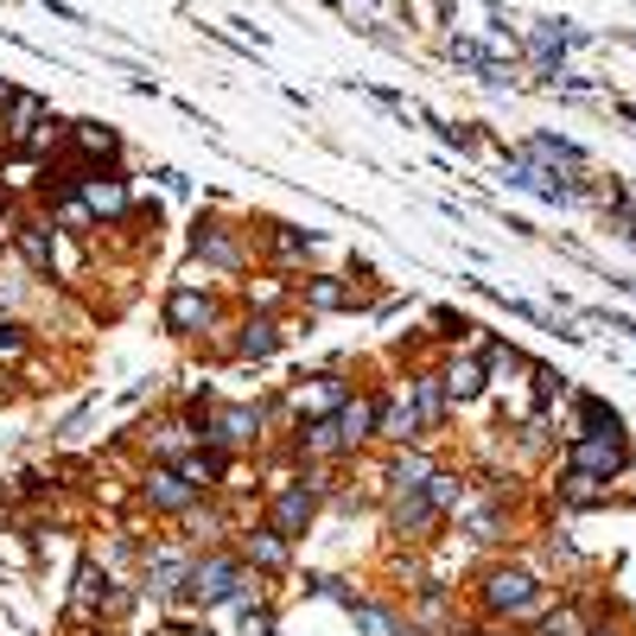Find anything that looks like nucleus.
<instances>
[{
  "mask_svg": "<svg viewBox=\"0 0 636 636\" xmlns=\"http://www.w3.org/2000/svg\"><path fill=\"white\" fill-rule=\"evenodd\" d=\"M185 566L191 561H179V554H153V561H147V592H153V599H179Z\"/></svg>",
  "mask_w": 636,
  "mask_h": 636,
  "instance_id": "27",
  "label": "nucleus"
},
{
  "mask_svg": "<svg viewBox=\"0 0 636 636\" xmlns=\"http://www.w3.org/2000/svg\"><path fill=\"white\" fill-rule=\"evenodd\" d=\"M7 96H13V83H0V109H7Z\"/></svg>",
  "mask_w": 636,
  "mask_h": 636,
  "instance_id": "35",
  "label": "nucleus"
},
{
  "mask_svg": "<svg viewBox=\"0 0 636 636\" xmlns=\"http://www.w3.org/2000/svg\"><path fill=\"white\" fill-rule=\"evenodd\" d=\"M280 319H267V312H249V325L236 332V363H267L274 350H280Z\"/></svg>",
  "mask_w": 636,
  "mask_h": 636,
  "instance_id": "18",
  "label": "nucleus"
},
{
  "mask_svg": "<svg viewBox=\"0 0 636 636\" xmlns=\"http://www.w3.org/2000/svg\"><path fill=\"white\" fill-rule=\"evenodd\" d=\"M586 636H631V631H624L617 617H592V631H586Z\"/></svg>",
  "mask_w": 636,
  "mask_h": 636,
  "instance_id": "34",
  "label": "nucleus"
},
{
  "mask_svg": "<svg viewBox=\"0 0 636 636\" xmlns=\"http://www.w3.org/2000/svg\"><path fill=\"white\" fill-rule=\"evenodd\" d=\"M51 229H64V236H83V229H96V217L83 211V197H76V191H58V197H51Z\"/></svg>",
  "mask_w": 636,
  "mask_h": 636,
  "instance_id": "30",
  "label": "nucleus"
},
{
  "mask_svg": "<svg viewBox=\"0 0 636 636\" xmlns=\"http://www.w3.org/2000/svg\"><path fill=\"white\" fill-rule=\"evenodd\" d=\"M350 624L363 636H401V617L388 611V604H375V599H357L350 604Z\"/></svg>",
  "mask_w": 636,
  "mask_h": 636,
  "instance_id": "29",
  "label": "nucleus"
},
{
  "mask_svg": "<svg viewBox=\"0 0 636 636\" xmlns=\"http://www.w3.org/2000/svg\"><path fill=\"white\" fill-rule=\"evenodd\" d=\"M509 185L535 191V197H548V204H573V197H579V191L566 185V179H554V172H541V166H535V159H523V153L509 159Z\"/></svg>",
  "mask_w": 636,
  "mask_h": 636,
  "instance_id": "21",
  "label": "nucleus"
},
{
  "mask_svg": "<svg viewBox=\"0 0 636 636\" xmlns=\"http://www.w3.org/2000/svg\"><path fill=\"white\" fill-rule=\"evenodd\" d=\"M141 503L159 509V516H191V509H197V490H191L172 465H147V471H141Z\"/></svg>",
  "mask_w": 636,
  "mask_h": 636,
  "instance_id": "9",
  "label": "nucleus"
},
{
  "mask_svg": "<svg viewBox=\"0 0 636 636\" xmlns=\"http://www.w3.org/2000/svg\"><path fill=\"white\" fill-rule=\"evenodd\" d=\"M7 242H13V255L33 267V274H45V280L58 274V229H51V217H20Z\"/></svg>",
  "mask_w": 636,
  "mask_h": 636,
  "instance_id": "8",
  "label": "nucleus"
},
{
  "mask_svg": "<svg viewBox=\"0 0 636 636\" xmlns=\"http://www.w3.org/2000/svg\"><path fill=\"white\" fill-rule=\"evenodd\" d=\"M401 395H408V408L420 413V427H427V433H440V427H446L452 401H446V388H440V370H413Z\"/></svg>",
  "mask_w": 636,
  "mask_h": 636,
  "instance_id": "14",
  "label": "nucleus"
},
{
  "mask_svg": "<svg viewBox=\"0 0 636 636\" xmlns=\"http://www.w3.org/2000/svg\"><path fill=\"white\" fill-rule=\"evenodd\" d=\"M478 604H484V617L523 624V617H541V611H548V586H541V573H528V566H490L484 586H478Z\"/></svg>",
  "mask_w": 636,
  "mask_h": 636,
  "instance_id": "1",
  "label": "nucleus"
},
{
  "mask_svg": "<svg viewBox=\"0 0 636 636\" xmlns=\"http://www.w3.org/2000/svg\"><path fill=\"white\" fill-rule=\"evenodd\" d=\"M242 636H274V611H249V617H242Z\"/></svg>",
  "mask_w": 636,
  "mask_h": 636,
  "instance_id": "33",
  "label": "nucleus"
},
{
  "mask_svg": "<svg viewBox=\"0 0 636 636\" xmlns=\"http://www.w3.org/2000/svg\"><path fill=\"white\" fill-rule=\"evenodd\" d=\"M159 319H166V332H172V337L217 332V300H211V287H197V280H185V287H172V293H166V305H159Z\"/></svg>",
  "mask_w": 636,
  "mask_h": 636,
  "instance_id": "5",
  "label": "nucleus"
},
{
  "mask_svg": "<svg viewBox=\"0 0 636 636\" xmlns=\"http://www.w3.org/2000/svg\"><path fill=\"white\" fill-rule=\"evenodd\" d=\"M312 516H319V490H305L300 478H287V484L274 490V503H267V528H274L287 548L312 528Z\"/></svg>",
  "mask_w": 636,
  "mask_h": 636,
  "instance_id": "6",
  "label": "nucleus"
},
{
  "mask_svg": "<svg viewBox=\"0 0 636 636\" xmlns=\"http://www.w3.org/2000/svg\"><path fill=\"white\" fill-rule=\"evenodd\" d=\"M344 395H350V388H344V375H300V382H293V388H287V413H293V420H332L337 408H344Z\"/></svg>",
  "mask_w": 636,
  "mask_h": 636,
  "instance_id": "7",
  "label": "nucleus"
},
{
  "mask_svg": "<svg viewBox=\"0 0 636 636\" xmlns=\"http://www.w3.org/2000/svg\"><path fill=\"white\" fill-rule=\"evenodd\" d=\"M586 631H592L586 604H554V611H541V631L535 636H586Z\"/></svg>",
  "mask_w": 636,
  "mask_h": 636,
  "instance_id": "28",
  "label": "nucleus"
},
{
  "mask_svg": "<svg viewBox=\"0 0 636 636\" xmlns=\"http://www.w3.org/2000/svg\"><path fill=\"white\" fill-rule=\"evenodd\" d=\"M446 51H452V64H465V71H478L490 83V89H503V83H509V76H503V64H496V58H490L484 45H478V38H446Z\"/></svg>",
  "mask_w": 636,
  "mask_h": 636,
  "instance_id": "25",
  "label": "nucleus"
},
{
  "mask_svg": "<svg viewBox=\"0 0 636 636\" xmlns=\"http://www.w3.org/2000/svg\"><path fill=\"white\" fill-rule=\"evenodd\" d=\"M45 96H26V89H13V96H7V109H0V147L7 153H20L26 147V141H33L38 128H45Z\"/></svg>",
  "mask_w": 636,
  "mask_h": 636,
  "instance_id": "11",
  "label": "nucleus"
},
{
  "mask_svg": "<svg viewBox=\"0 0 636 636\" xmlns=\"http://www.w3.org/2000/svg\"><path fill=\"white\" fill-rule=\"evenodd\" d=\"M523 159H535V166H541V172H554V179H561V166H566V172H573V185L586 179V153L573 147V141H554V134H535V141L523 147Z\"/></svg>",
  "mask_w": 636,
  "mask_h": 636,
  "instance_id": "17",
  "label": "nucleus"
},
{
  "mask_svg": "<svg viewBox=\"0 0 636 636\" xmlns=\"http://www.w3.org/2000/svg\"><path fill=\"white\" fill-rule=\"evenodd\" d=\"M433 471H440V465H433V452L401 446V452H395V465H388V490H395V496H413V490H427Z\"/></svg>",
  "mask_w": 636,
  "mask_h": 636,
  "instance_id": "22",
  "label": "nucleus"
},
{
  "mask_svg": "<svg viewBox=\"0 0 636 636\" xmlns=\"http://www.w3.org/2000/svg\"><path fill=\"white\" fill-rule=\"evenodd\" d=\"M319 242L312 236H300V229H287V224H274V255H280V267H305V255H312Z\"/></svg>",
  "mask_w": 636,
  "mask_h": 636,
  "instance_id": "31",
  "label": "nucleus"
},
{
  "mask_svg": "<svg viewBox=\"0 0 636 636\" xmlns=\"http://www.w3.org/2000/svg\"><path fill=\"white\" fill-rule=\"evenodd\" d=\"M191 255H197V262H211V267H224V274H236V267L249 262V255H242V242H236L224 224H204V217H197V229H191Z\"/></svg>",
  "mask_w": 636,
  "mask_h": 636,
  "instance_id": "15",
  "label": "nucleus"
},
{
  "mask_svg": "<svg viewBox=\"0 0 636 636\" xmlns=\"http://www.w3.org/2000/svg\"><path fill=\"white\" fill-rule=\"evenodd\" d=\"M624 427H604V433H579V440H566V471L573 478H586V484H611L617 471H624Z\"/></svg>",
  "mask_w": 636,
  "mask_h": 636,
  "instance_id": "4",
  "label": "nucleus"
},
{
  "mask_svg": "<svg viewBox=\"0 0 636 636\" xmlns=\"http://www.w3.org/2000/svg\"><path fill=\"white\" fill-rule=\"evenodd\" d=\"M262 427H267V408L262 401H236V408H211V413H197V446H211V452H249L255 440H262Z\"/></svg>",
  "mask_w": 636,
  "mask_h": 636,
  "instance_id": "2",
  "label": "nucleus"
},
{
  "mask_svg": "<svg viewBox=\"0 0 636 636\" xmlns=\"http://www.w3.org/2000/svg\"><path fill=\"white\" fill-rule=\"evenodd\" d=\"M375 401L382 395H344V408L332 413V427H337V440H344V452H357V446H370L375 440Z\"/></svg>",
  "mask_w": 636,
  "mask_h": 636,
  "instance_id": "13",
  "label": "nucleus"
},
{
  "mask_svg": "<svg viewBox=\"0 0 636 636\" xmlns=\"http://www.w3.org/2000/svg\"><path fill=\"white\" fill-rule=\"evenodd\" d=\"M71 153L83 159V166H109V159H121V134L115 128H103V121H76L71 128Z\"/></svg>",
  "mask_w": 636,
  "mask_h": 636,
  "instance_id": "19",
  "label": "nucleus"
},
{
  "mask_svg": "<svg viewBox=\"0 0 636 636\" xmlns=\"http://www.w3.org/2000/svg\"><path fill=\"white\" fill-rule=\"evenodd\" d=\"M76 197H83V211L96 217V229L103 224H128V211H134L128 179H115V172H89V179L76 185Z\"/></svg>",
  "mask_w": 636,
  "mask_h": 636,
  "instance_id": "10",
  "label": "nucleus"
},
{
  "mask_svg": "<svg viewBox=\"0 0 636 636\" xmlns=\"http://www.w3.org/2000/svg\"><path fill=\"white\" fill-rule=\"evenodd\" d=\"M305 305H312V312H357L363 293H357L344 274H305Z\"/></svg>",
  "mask_w": 636,
  "mask_h": 636,
  "instance_id": "20",
  "label": "nucleus"
},
{
  "mask_svg": "<svg viewBox=\"0 0 636 636\" xmlns=\"http://www.w3.org/2000/svg\"><path fill=\"white\" fill-rule=\"evenodd\" d=\"M440 388H446V401L452 408H465V401H478L490 388V375H484V357H446V370H440Z\"/></svg>",
  "mask_w": 636,
  "mask_h": 636,
  "instance_id": "16",
  "label": "nucleus"
},
{
  "mask_svg": "<svg viewBox=\"0 0 636 636\" xmlns=\"http://www.w3.org/2000/svg\"><path fill=\"white\" fill-rule=\"evenodd\" d=\"M293 452H300L305 465H319V458H344V440H337L332 420H305L300 440H293Z\"/></svg>",
  "mask_w": 636,
  "mask_h": 636,
  "instance_id": "26",
  "label": "nucleus"
},
{
  "mask_svg": "<svg viewBox=\"0 0 636 636\" xmlns=\"http://www.w3.org/2000/svg\"><path fill=\"white\" fill-rule=\"evenodd\" d=\"M236 579H242V561H236V554H224V548H211L204 561L185 566V586H179V599H185L191 611H224L229 592H236Z\"/></svg>",
  "mask_w": 636,
  "mask_h": 636,
  "instance_id": "3",
  "label": "nucleus"
},
{
  "mask_svg": "<svg viewBox=\"0 0 636 636\" xmlns=\"http://www.w3.org/2000/svg\"><path fill=\"white\" fill-rule=\"evenodd\" d=\"M509 636H516V631H509Z\"/></svg>",
  "mask_w": 636,
  "mask_h": 636,
  "instance_id": "37",
  "label": "nucleus"
},
{
  "mask_svg": "<svg viewBox=\"0 0 636 636\" xmlns=\"http://www.w3.org/2000/svg\"><path fill=\"white\" fill-rule=\"evenodd\" d=\"M388 528H395V535H408V541H427V528H440V516H433V503L413 490V496H395V509H388Z\"/></svg>",
  "mask_w": 636,
  "mask_h": 636,
  "instance_id": "24",
  "label": "nucleus"
},
{
  "mask_svg": "<svg viewBox=\"0 0 636 636\" xmlns=\"http://www.w3.org/2000/svg\"><path fill=\"white\" fill-rule=\"evenodd\" d=\"M242 566H255V573H280V566L293 561V548L274 535V528H249V541H242V554H236Z\"/></svg>",
  "mask_w": 636,
  "mask_h": 636,
  "instance_id": "23",
  "label": "nucleus"
},
{
  "mask_svg": "<svg viewBox=\"0 0 636 636\" xmlns=\"http://www.w3.org/2000/svg\"><path fill=\"white\" fill-rule=\"evenodd\" d=\"M375 440L395 446V452L427 440V427H420V413L408 408V395H382V401H375Z\"/></svg>",
  "mask_w": 636,
  "mask_h": 636,
  "instance_id": "12",
  "label": "nucleus"
},
{
  "mask_svg": "<svg viewBox=\"0 0 636 636\" xmlns=\"http://www.w3.org/2000/svg\"><path fill=\"white\" fill-rule=\"evenodd\" d=\"M166 636H197V631H179V624H172V631H166Z\"/></svg>",
  "mask_w": 636,
  "mask_h": 636,
  "instance_id": "36",
  "label": "nucleus"
},
{
  "mask_svg": "<svg viewBox=\"0 0 636 636\" xmlns=\"http://www.w3.org/2000/svg\"><path fill=\"white\" fill-rule=\"evenodd\" d=\"M26 350H33V332H26L20 319H0V370L26 363Z\"/></svg>",
  "mask_w": 636,
  "mask_h": 636,
  "instance_id": "32",
  "label": "nucleus"
}]
</instances>
